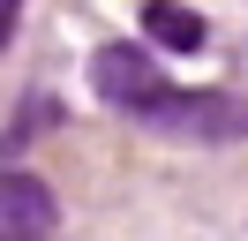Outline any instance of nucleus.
Here are the masks:
<instances>
[{"label":"nucleus","instance_id":"f257e3e1","mask_svg":"<svg viewBox=\"0 0 248 241\" xmlns=\"http://www.w3.org/2000/svg\"><path fill=\"white\" fill-rule=\"evenodd\" d=\"M136 128L173 136V143H241L248 136V98L233 90H166L136 113Z\"/></svg>","mask_w":248,"mask_h":241},{"label":"nucleus","instance_id":"f03ea898","mask_svg":"<svg viewBox=\"0 0 248 241\" xmlns=\"http://www.w3.org/2000/svg\"><path fill=\"white\" fill-rule=\"evenodd\" d=\"M91 83H98V98H106V105H121V113H143L151 98H166V90H173L143 45H98Z\"/></svg>","mask_w":248,"mask_h":241},{"label":"nucleus","instance_id":"7ed1b4c3","mask_svg":"<svg viewBox=\"0 0 248 241\" xmlns=\"http://www.w3.org/2000/svg\"><path fill=\"white\" fill-rule=\"evenodd\" d=\"M0 241H53V196L23 166H8L0 181Z\"/></svg>","mask_w":248,"mask_h":241},{"label":"nucleus","instance_id":"20e7f679","mask_svg":"<svg viewBox=\"0 0 248 241\" xmlns=\"http://www.w3.org/2000/svg\"><path fill=\"white\" fill-rule=\"evenodd\" d=\"M143 38L166 53H203V15L188 0H143Z\"/></svg>","mask_w":248,"mask_h":241},{"label":"nucleus","instance_id":"39448f33","mask_svg":"<svg viewBox=\"0 0 248 241\" xmlns=\"http://www.w3.org/2000/svg\"><path fill=\"white\" fill-rule=\"evenodd\" d=\"M38 128H53V98H23L16 120H8V143H23V136H38Z\"/></svg>","mask_w":248,"mask_h":241},{"label":"nucleus","instance_id":"423d86ee","mask_svg":"<svg viewBox=\"0 0 248 241\" xmlns=\"http://www.w3.org/2000/svg\"><path fill=\"white\" fill-rule=\"evenodd\" d=\"M16 8H23V0H0V38H8V30H16Z\"/></svg>","mask_w":248,"mask_h":241}]
</instances>
